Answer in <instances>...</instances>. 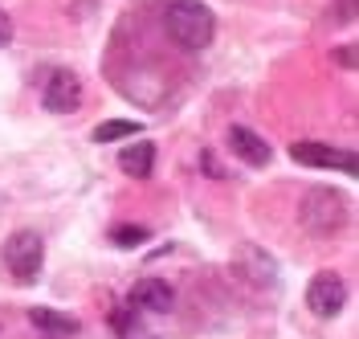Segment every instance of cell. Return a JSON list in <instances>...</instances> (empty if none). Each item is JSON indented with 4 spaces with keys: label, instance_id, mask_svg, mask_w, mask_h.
<instances>
[{
    "label": "cell",
    "instance_id": "6da1fadb",
    "mask_svg": "<svg viewBox=\"0 0 359 339\" xmlns=\"http://www.w3.org/2000/svg\"><path fill=\"white\" fill-rule=\"evenodd\" d=\"M163 25L172 33V41L184 49H208L217 37V21H212V8L201 0H168L163 8Z\"/></svg>",
    "mask_w": 359,
    "mask_h": 339
},
{
    "label": "cell",
    "instance_id": "7a4b0ae2",
    "mask_svg": "<svg viewBox=\"0 0 359 339\" xmlns=\"http://www.w3.org/2000/svg\"><path fill=\"white\" fill-rule=\"evenodd\" d=\"M298 221H302V229H311L318 237L339 233L347 225V197L335 192V188H306L302 201H298Z\"/></svg>",
    "mask_w": 359,
    "mask_h": 339
},
{
    "label": "cell",
    "instance_id": "3957f363",
    "mask_svg": "<svg viewBox=\"0 0 359 339\" xmlns=\"http://www.w3.org/2000/svg\"><path fill=\"white\" fill-rule=\"evenodd\" d=\"M4 262H8V274L17 278V282H33L45 266V241L41 233H33V229H21V233H13L8 237V246H4Z\"/></svg>",
    "mask_w": 359,
    "mask_h": 339
},
{
    "label": "cell",
    "instance_id": "277c9868",
    "mask_svg": "<svg viewBox=\"0 0 359 339\" xmlns=\"http://www.w3.org/2000/svg\"><path fill=\"white\" fill-rule=\"evenodd\" d=\"M343 303H347V282H343V274L335 270H318L311 278V286H306V307H311L318 319H335L343 311Z\"/></svg>",
    "mask_w": 359,
    "mask_h": 339
},
{
    "label": "cell",
    "instance_id": "5b68a950",
    "mask_svg": "<svg viewBox=\"0 0 359 339\" xmlns=\"http://www.w3.org/2000/svg\"><path fill=\"white\" fill-rule=\"evenodd\" d=\"M41 102H45V111H53V114H74L82 107V82H78V74L74 69H53L41 86Z\"/></svg>",
    "mask_w": 359,
    "mask_h": 339
},
{
    "label": "cell",
    "instance_id": "8992f818",
    "mask_svg": "<svg viewBox=\"0 0 359 339\" xmlns=\"http://www.w3.org/2000/svg\"><path fill=\"white\" fill-rule=\"evenodd\" d=\"M294 164H306V168H343V172H355V156L351 152H339L331 143H314V139H302L290 147Z\"/></svg>",
    "mask_w": 359,
    "mask_h": 339
},
{
    "label": "cell",
    "instance_id": "52a82bcc",
    "mask_svg": "<svg viewBox=\"0 0 359 339\" xmlns=\"http://www.w3.org/2000/svg\"><path fill=\"white\" fill-rule=\"evenodd\" d=\"M233 270L245 278L249 286H273L278 282V266L262 246H241L237 258H233Z\"/></svg>",
    "mask_w": 359,
    "mask_h": 339
},
{
    "label": "cell",
    "instance_id": "ba28073f",
    "mask_svg": "<svg viewBox=\"0 0 359 339\" xmlns=\"http://www.w3.org/2000/svg\"><path fill=\"white\" fill-rule=\"evenodd\" d=\"M131 303L139 307V311L163 315V311H172L176 294H172V282H163V278H143V282L131 291Z\"/></svg>",
    "mask_w": 359,
    "mask_h": 339
},
{
    "label": "cell",
    "instance_id": "9c48e42d",
    "mask_svg": "<svg viewBox=\"0 0 359 339\" xmlns=\"http://www.w3.org/2000/svg\"><path fill=\"white\" fill-rule=\"evenodd\" d=\"M229 147L237 152V159H245L249 168H266L269 164V143L262 135H253L249 127H229Z\"/></svg>",
    "mask_w": 359,
    "mask_h": 339
},
{
    "label": "cell",
    "instance_id": "30bf717a",
    "mask_svg": "<svg viewBox=\"0 0 359 339\" xmlns=\"http://www.w3.org/2000/svg\"><path fill=\"white\" fill-rule=\"evenodd\" d=\"M118 168L127 172V176H135V180H147L151 176V168H156V143H131V147H123L118 152Z\"/></svg>",
    "mask_w": 359,
    "mask_h": 339
},
{
    "label": "cell",
    "instance_id": "8fae6325",
    "mask_svg": "<svg viewBox=\"0 0 359 339\" xmlns=\"http://www.w3.org/2000/svg\"><path fill=\"white\" fill-rule=\"evenodd\" d=\"M29 323H33V327H41V331H49V335H74V331H78V319L62 315V311H49V307L29 311Z\"/></svg>",
    "mask_w": 359,
    "mask_h": 339
},
{
    "label": "cell",
    "instance_id": "7c38bea8",
    "mask_svg": "<svg viewBox=\"0 0 359 339\" xmlns=\"http://www.w3.org/2000/svg\"><path fill=\"white\" fill-rule=\"evenodd\" d=\"M127 135H139V119H114V123H98L90 131L94 143H114V139H127Z\"/></svg>",
    "mask_w": 359,
    "mask_h": 339
},
{
    "label": "cell",
    "instance_id": "4fadbf2b",
    "mask_svg": "<svg viewBox=\"0 0 359 339\" xmlns=\"http://www.w3.org/2000/svg\"><path fill=\"white\" fill-rule=\"evenodd\" d=\"M147 237H151V233H147L143 225H114L111 229V241H114V246H143Z\"/></svg>",
    "mask_w": 359,
    "mask_h": 339
},
{
    "label": "cell",
    "instance_id": "5bb4252c",
    "mask_svg": "<svg viewBox=\"0 0 359 339\" xmlns=\"http://www.w3.org/2000/svg\"><path fill=\"white\" fill-rule=\"evenodd\" d=\"M201 168L212 176V180H224V168L217 164V156H212V152H204V156H201Z\"/></svg>",
    "mask_w": 359,
    "mask_h": 339
},
{
    "label": "cell",
    "instance_id": "9a60e30c",
    "mask_svg": "<svg viewBox=\"0 0 359 339\" xmlns=\"http://www.w3.org/2000/svg\"><path fill=\"white\" fill-rule=\"evenodd\" d=\"M13 33H17V29H13V17H8V13L0 8V49H4L8 41H13Z\"/></svg>",
    "mask_w": 359,
    "mask_h": 339
}]
</instances>
